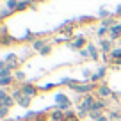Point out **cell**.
<instances>
[{
	"label": "cell",
	"mask_w": 121,
	"mask_h": 121,
	"mask_svg": "<svg viewBox=\"0 0 121 121\" xmlns=\"http://www.w3.org/2000/svg\"><path fill=\"white\" fill-rule=\"evenodd\" d=\"M20 87H22V91H23V96H27V98H36V96L39 95V86H36V84H32V82H25Z\"/></svg>",
	"instance_id": "1"
},
{
	"label": "cell",
	"mask_w": 121,
	"mask_h": 121,
	"mask_svg": "<svg viewBox=\"0 0 121 121\" xmlns=\"http://www.w3.org/2000/svg\"><path fill=\"white\" fill-rule=\"evenodd\" d=\"M95 102H96L95 95H86V96H82V98H80V103H78V107H77V109H82V110H86V112H91V109H93Z\"/></svg>",
	"instance_id": "2"
},
{
	"label": "cell",
	"mask_w": 121,
	"mask_h": 121,
	"mask_svg": "<svg viewBox=\"0 0 121 121\" xmlns=\"http://www.w3.org/2000/svg\"><path fill=\"white\" fill-rule=\"evenodd\" d=\"M112 93H114V91L110 89V87L107 86V84H102V86H98V87H96V96H98V98H102V100L110 98V96H112Z\"/></svg>",
	"instance_id": "3"
},
{
	"label": "cell",
	"mask_w": 121,
	"mask_h": 121,
	"mask_svg": "<svg viewBox=\"0 0 121 121\" xmlns=\"http://www.w3.org/2000/svg\"><path fill=\"white\" fill-rule=\"evenodd\" d=\"M112 39H107V38H103V39H100V45H98V48H100V52H103V53H110L114 50V45H112Z\"/></svg>",
	"instance_id": "4"
},
{
	"label": "cell",
	"mask_w": 121,
	"mask_h": 121,
	"mask_svg": "<svg viewBox=\"0 0 121 121\" xmlns=\"http://www.w3.org/2000/svg\"><path fill=\"white\" fill-rule=\"evenodd\" d=\"M109 39H112V41L121 39V23H116L112 29H109Z\"/></svg>",
	"instance_id": "5"
},
{
	"label": "cell",
	"mask_w": 121,
	"mask_h": 121,
	"mask_svg": "<svg viewBox=\"0 0 121 121\" xmlns=\"http://www.w3.org/2000/svg\"><path fill=\"white\" fill-rule=\"evenodd\" d=\"M50 119L52 121H64L66 119V112H62V110H59V109L53 107V109L50 110Z\"/></svg>",
	"instance_id": "6"
},
{
	"label": "cell",
	"mask_w": 121,
	"mask_h": 121,
	"mask_svg": "<svg viewBox=\"0 0 121 121\" xmlns=\"http://www.w3.org/2000/svg\"><path fill=\"white\" fill-rule=\"evenodd\" d=\"M14 43H22V39H18V38H14V36H5V38H0V45L2 46H11V45H14Z\"/></svg>",
	"instance_id": "7"
},
{
	"label": "cell",
	"mask_w": 121,
	"mask_h": 121,
	"mask_svg": "<svg viewBox=\"0 0 121 121\" xmlns=\"http://www.w3.org/2000/svg\"><path fill=\"white\" fill-rule=\"evenodd\" d=\"M71 100H69L68 95H64V93H57L55 95V107H60V105H66V103H69Z\"/></svg>",
	"instance_id": "8"
},
{
	"label": "cell",
	"mask_w": 121,
	"mask_h": 121,
	"mask_svg": "<svg viewBox=\"0 0 121 121\" xmlns=\"http://www.w3.org/2000/svg\"><path fill=\"white\" fill-rule=\"evenodd\" d=\"M87 50H89V53H91V60H100V48H98V45L89 43V45H87Z\"/></svg>",
	"instance_id": "9"
},
{
	"label": "cell",
	"mask_w": 121,
	"mask_h": 121,
	"mask_svg": "<svg viewBox=\"0 0 121 121\" xmlns=\"http://www.w3.org/2000/svg\"><path fill=\"white\" fill-rule=\"evenodd\" d=\"M46 45H48V43H46L45 39H41V38H36V41L32 43L30 46H32V50H34V52H41V50L45 48Z\"/></svg>",
	"instance_id": "10"
},
{
	"label": "cell",
	"mask_w": 121,
	"mask_h": 121,
	"mask_svg": "<svg viewBox=\"0 0 121 121\" xmlns=\"http://www.w3.org/2000/svg\"><path fill=\"white\" fill-rule=\"evenodd\" d=\"M9 95H11V98L14 100L16 103H18L20 100L23 98V91H22V87H13V89H11V93H9Z\"/></svg>",
	"instance_id": "11"
},
{
	"label": "cell",
	"mask_w": 121,
	"mask_h": 121,
	"mask_svg": "<svg viewBox=\"0 0 121 121\" xmlns=\"http://www.w3.org/2000/svg\"><path fill=\"white\" fill-rule=\"evenodd\" d=\"M77 45V48H78V52L82 48H87V45H89V43H87V39H86V36H77L75 38V41H73Z\"/></svg>",
	"instance_id": "12"
},
{
	"label": "cell",
	"mask_w": 121,
	"mask_h": 121,
	"mask_svg": "<svg viewBox=\"0 0 121 121\" xmlns=\"http://www.w3.org/2000/svg\"><path fill=\"white\" fill-rule=\"evenodd\" d=\"M105 109H107V102L102 100V98H96V102H95V105H93L91 110H100V112H103Z\"/></svg>",
	"instance_id": "13"
},
{
	"label": "cell",
	"mask_w": 121,
	"mask_h": 121,
	"mask_svg": "<svg viewBox=\"0 0 121 121\" xmlns=\"http://www.w3.org/2000/svg\"><path fill=\"white\" fill-rule=\"evenodd\" d=\"M14 80L16 82H20V84H25L27 82V73L23 71V69H18V71H14Z\"/></svg>",
	"instance_id": "14"
},
{
	"label": "cell",
	"mask_w": 121,
	"mask_h": 121,
	"mask_svg": "<svg viewBox=\"0 0 121 121\" xmlns=\"http://www.w3.org/2000/svg\"><path fill=\"white\" fill-rule=\"evenodd\" d=\"M107 117H109V121H119L121 119V110H109V114H107Z\"/></svg>",
	"instance_id": "15"
},
{
	"label": "cell",
	"mask_w": 121,
	"mask_h": 121,
	"mask_svg": "<svg viewBox=\"0 0 121 121\" xmlns=\"http://www.w3.org/2000/svg\"><path fill=\"white\" fill-rule=\"evenodd\" d=\"M18 4H20V0H7V2H5V9H9V11L16 13V9H18Z\"/></svg>",
	"instance_id": "16"
},
{
	"label": "cell",
	"mask_w": 121,
	"mask_h": 121,
	"mask_svg": "<svg viewBox=\"0 0 121 121\" xmlns=\"http://www.w3.org/2000/svg\"><path fill=\"white\" fill-rule=\"evenodd\" d=\"M48 119H50V112L48 110H41V112H38L34 121H48Z\"/></svg>",
	"instance_id": "17"
},
{
	"label": "cell",
	"mask_w": 121,
	"mask_h": 121,
	"mask_svg": "<svg viewBox=\"0 0 121 121\" xmlns=\"http://www.w3.org/2000/svg\"><path fill=\"white\" fill-rule=\"evenodd\" d=\"M2 60H5V62H22V59H20L16 53H7Z\"/></svg>",
	"instance_id": "18"
},
{
	"label": "cell",
	"mask_w": 121,
	"mask_h": 121,
	"mask_svg": "<svg viewBox=\"0 0 121 121\" xmlns=\"http://www.w3.org/2000/svg\"><path fill=\"white\" fill-rule=\"evenodd\" d=\"M64 121H80L78 119V116H77V112H75V110H68V112H66V119Z\"/></svg>",
	"instance_id": "19"
},
{
	"label": "cell",
	"mask_w": 121,
	"mask_h": 121,
	"mask_svg": "<svg viewBox=\"0 0 121 121\" xmlns=\"http://www.w3.org/2000/svg\"><path fill=\"white\" fill-rule=\"evenodd\" d=\"M30 103H32V98H27V96H23V98L18 102V105H20V107H23V109H29Z\"/></svg>",
	"instance_id": "20"
},
{
	"label": "cell",
	"mask_w": 121,
	"mask_h": 121,
	"mask_svg": "<svg viewBox=\"0 0 121 121\" xmlns=\"http://www.w3.org/2000/svg\"><path fill=\"white\" fill-rule=\"evenodd\" d=\"M107 34H109V29H105V27H102V25H100L98 29H96V36H98L100 39H103Z\"/></svg>",
	"instance_id": "21"
},
{
	"label": "cell",
	"mask_w": 121,
	"mask_h": 121,
	"mask_svg": "<svg viewBox=\"0 0 121 121\" xmlns=\"http://www.w3.org/2000/svg\"><path fill=\"white\" fill-rule=\"evenodd\" d=\"M91 77H93V71H91L89 68H84V69H82V78H84V82H89Z\"/></svg>",
	"instance_id": "22"
},
{
	"label": "cell",
	"mask_w": 121,
	"mask_h": 121,
	"mask_svg": "<svg viewBox=\"0 0 121 121\" xmlns=\"http://www.w3.org/2000/svg\"><path fill=\"white\" fill-rule=\"evenodd\" d=\"M14 103H16V102H14V100H13V98H11V95H9V96H7V98H5V100H4V102H0V105H2V107H9V109H11V107H13V105H14Z\"/></svg>",
	"instance_id": "23"
},
{
	"label": "cell",
	"mask_w": 121,
	"mask_h": 121,
	"mask_svg": "<svg viewBox=\"0 0 121 121\" xmlns=\"http://www.w3.org/2000/svg\"><path fill=\"white\" fill-rule=\"evenodd\" d=\"M52 52H53V43H48V45H46V46H45V48H43L39 53H41V55H50Z\"/></svg>",
	"instance_id": "24"
},
{
	"label": "cell",
	"mask_w": 121,
	"mask_h": 121,
	"mask_svg": "<svg viewBox=\"0 0 121 121\" xmlns=\"http://www.w3.org/2000/svg\"><path fill=\"white\" fill-rule=\"evenodd\" d=\"M98 16H100V20H107V18H110V16H112V14H110V13L107 11L105 7H102V9H100V11H98Z\"/></svg>",
	"instance_id": "25"
},
{
	"label": "cell",
	"mask_w": 121,
	"mask_h": 121,
	"mask_svg": "<svg viewBox=\"0 0 121 121\" xmlns=\"http://www.w3.org/2000/svg\"><path fill=\"white\" fill-rule=\"evenodd\" d=\"M7 114H9V107H2L0 105V119L2 121L7 119Z\"/></svg>",
	"instance_id": "26"
},
{
	"label": "cell",
	"mask_w": 121,
	"mask_h": 121,
	"mask_svg": "<svg viewBox=\"0 0 121 121\" xmlns=\"http://www.w3.org/2000/svg\"><path fill=\"white\" fill-rule=\"evenodd\" d=\"M105 71H107V66H105V64H102V66H100L98 69H96V73H98V75H100V78H102V80L105 78V75H107Z\"/></svg>",
	"instance_id": "27"
},
{
	"label": "cell",
	"mask_w": 121,
	"mask_h": 121,
	"mask_svg": "<svg viewBox=\"0 0 121 121\" xmlns=\"http://www.w3.org/2000/svg\"><path fill=\"white\" fill-rule=\"evenodd\" d=\"M36 116H38V112H34V110H29V112L23 116V121H29V119H36Z\"/></svg>",
	"instance_id": "28"
},
{
	"label": "cell",
	"mask_w": 121,
	"mask_h": 121,
	"mask_svg": "<svg viewBox=\"0 0 121 121\" xmlns=\"http://www.w3.org/2000/svg\"><path fill=\"white\" fill-rule=\"evenodd\" d=\"M9 14H13V11H9V9H2V11H0V20H2V22H4L5 18H9Z\"/></svg>",
	"instance_id": "29"
},
{
	"label": "cell",
	"mask_w": 121,
	"mask_h": 121,
	"mask_svg": "<svg viewBox=\"0 0 121 121\" xmlns=\"http://www.w3.org/2000/svg\"><path fill=\"white\" fill-rule=\"evenodd\" d=\"M102 116H103V112H100V110H91V112H89V117L93 121L98 119V117H102Z\"/></svg>",
	"instance_id": "30"
},
{
	"label": "cell",
	"mask_w": 121,
	"mask_h": 121,
	"mask_svg": "<svg viewBox=\"0 0 121 121\" xmlns=\"http://www.w3.org/2000/svg\"><path fill=\"white\" fill-rule=\"evenodd\" d=\"M77 116H78V119H84V117H89V112H86L82 109H77Z\"/></svg>",
	"instance_id": "31"
},
{
	"label": "cell",
	"mask_w": 121,
	"mask_h": 121,
	"mask_svg": "<svg viewBox=\"0 0 121 121\" xmlns=\"http://www.w3.org/2000/svg\"><path fill=\"white\" fill-rule=\"evenodd\" d=\"M78 53H80V57H84V59H89V60H91V53H89V50H87V48H82Z\"/></svg>",
	"instance_id": "32"
},
{
	"label": "cell",
	"mask_w": 121,
	"mask_h": 121,
	"mask_svg": "<svg viewBox=\"0 0 121 121\" xmlns=\"http://www.w3.org/2000/svg\"><path fill=\"white\" fill-rule=\"evenodd\" d=\"M5 36H9V32H7V27L2 23V27H0V38H5Z\"/></svg>",
	"instance_id": "33"
},
{
	"label": "cell",
	"mask_w": 121,
	"mask_h": 121,
	"mask_svg": "<svg viewBox=\"0 0 121 121\" xmlns=\"http://www.w3.org/2000/svg\"><path fill=\"white\" fill-rule=\"evenodd\" d=\"M9 96V93H7V89H0V102H4L5 98Z\"/></svg>",
	"instance_id": "34"
},
{
	"label": "cell",
	"mask_w": 121,
	"mask_h": 121,
	"mask_svg": "<svg viewBox=\"0 0 121 121\" xmlns=\"http://www.w3.org/2000/svg\"><path fill=\"white\" fill-rule=\"evenodd\" d=\"M114 18H116V20H117V18H121V4L117 5L116 9H114Z\"/></svg>",
	"instance_id": "35"
},
{
	"label": "cell",
	"mask_w": 121,
	"mask_h": 121,
	"mask_svg": "<svg viewBox=\"0 0 121 121\" xmlns=\"http://www.w3.org/2000/svg\"><path fill=\"white\" fill-rule=\"evenodd\" d=\"M78 22H80V23H89V22H93V18H89V16H82Z\"/></svg>",
	"instance_id": "36"
},
{
	"label": "cell",
	"mask_w": 121,
	"mask_h": 121,
	"mask_svg": "<svg viewBox=\"0 0 121 121\" xmlns=\"http://www.w3.org/2000/svg\"><path fill=\"white\" fill-rule=\"evenodd\" d=\"M119 93H112V96H110V100H114V102H119Z\"/></svg>",
	"instance_id": "37"
},
{
	"label": "cell",
	"mask_w": 121,
	"mask_h": 121,
	"mask_svg": "<svg viewBox=\"0 0 121 121\" xmlns=\"http://www.w3.org/2000/svg\"><path fill=\"white\" fill-rule=\"evenodd\" d=\"M95 121H109V117H107V116H105V114H103V116H102V117H98V119H95Z\"/></svg>",
	"instance_id": "38"
},
{
	"label": "cell",
	"mask_w": 121,
	"mask_h": 121,
	"mask_svg": "<svg viewBox=\"0 0 121 121\" xmlns=\"http://www.w3.org/2000/svg\"><path fill=\"white\" fill-rule=\"evenodd\" d=\"M38 2H48V0H38Z\"/></svg>",
	"instance_id": "39"
},
{
	"label": "cell",
	"mask_w": 121,
	"mask_h": 121,
	"mask_svg": "<svg viewBox=\"0 0 121 121\" xmlns=\"http://www.w3.org/2000/svg\"><path fill=\"white\" fill-rule=\"evenodd\" d=\"M119 68H121V64H119Z\"/></svg>",
	"instance_id": "40"
},
{
	"label": "cell",
	"mask_w": 121,
	"mask_h": 121,
	"mask_svg": "<svg viewBox=\"0 0 121 121\" xmlns=\"http://www.w3.org/2000/svg\"><path fill=\"white\" fill-rule=\"evenodd\" d=\"M119 41H121V39H119Z\"/></svg>",
	"instance_id": "41"
}]
</instances>
